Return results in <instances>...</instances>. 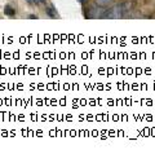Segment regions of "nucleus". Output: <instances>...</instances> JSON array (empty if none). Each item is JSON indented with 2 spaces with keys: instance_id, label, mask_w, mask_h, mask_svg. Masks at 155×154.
<instances>
[{
  "instance_id": "obj_1",
  "label": "nucleus",
  "mask_w": 155,
  "mask_h": 154,
  "mask_svg": "<svg viewBox=\"0 0 155 154\" xmlns=\"http://www.w3.org/2000/svg\"><path fill=\"white\" fill-rule=\"evenodd\" d=\"M124 14L123 12V8L122 5H116V7H113L110 11L106 12V17L105 18H120Z\"/></svg>"
},
{
  "instance_id": "obj_2",
  "label": "nucleus",
  "mask_w": 155,
  "mask_h": 154,
  "mask_svg": "<svg viewBox=\"0 0 155 154\" xmlns=\"http://www.w3.org/2000/svg\"><path fill=\"white\" fill-rule=\"evenodd\" d=\"M104 7L101 8H93L89 11V17L91 18H105L106 17V11H104L102 9Z\"/></svg>"
},
{
  "instance_id": "obj_5",
  "label": "nucleus",
  "mask_w": 155,
  "mask_h": 154,
  "mask_svg": "<svg viewBox=\"0 0 155 154\" xmlns=\"http://www.w3.org/2000/svg\"><path fill=\"white\" fill-rule=\"evenodd\" d=\"M27 2H30V0H27Z\"/></svg>"
},
{
  "instance_id": "obj_3",
  "label": "nucleus",
  "mask_w": 155,
  "mask_h": 154,
  "mask_svg": "<svg viewBox=\"0 0 155 154\" xmlns=\"http://www.w3.org/2000/svg\"><path fill=\"white\" fill-rule=\"evenodd\" d=\"M96 3L98 4V7H109L113 0H96Z\"/></svg>"
},
{
  "instance_id": "obj_4",
  "label": "nucleus",
  "mask_w": 155,
  "mask_h": 154,
  "mask_svg": "<svg viewBox=\"0 0 155 154\" xmlns=\"http://www.w3.org/2000/svg\"><path fill=\"white\" fill-rule=\"evenodd\" d=\"M4 12H5V14H8V16H13V14L16 13V12H14L11 7H5V9H4Z\"/></svg>"
}]
</instances>
